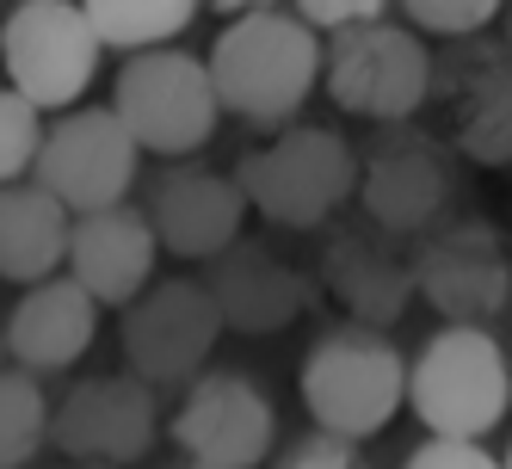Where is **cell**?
Returning <instances> with one entry per match:
<instances>
[{"mask_svg":"<svg viewBox=\"0 0 512 469\" xmlns=\"http://www.w3.org/2000/svg\"><path fill=\"white\" fill-rule=\"evenodd\" d=\"M432 44L401 19L383 13L358 31H340L327 38V68H321V93L340 105L346 118L364 124H414L432 105Z\"/></svg>","mask_w":512,"mask_h":469,"instance_id":"cell-6","label":"cell"},{"mask_svg":"<svg viewBox=\"0 0 512 469\" xmlns=\"http://www.w3.org/2000/svg\"><path fill=\"white\" fill-rule=\"evenodd\" d=\"M408 408L432 439L482 445L512 408V352L488 328H438L408 365Z\"/></svg>","mask_w":512,"mask_h":469,"instance_id":"cell-5","label":"cell"},{"mask_svg":"<svg viewBox=\"0 0 512 469\" xmlns=\"http://www.w3.org/2000/svg\"><path fill=\"white\" fill-rule=\"evenodd\" d=\"M247 192L241 179L210 167V161H167L142 179V216L173 260H223L229 247L247 235Z\"/></svg>","mask_w":512,"mask_h":469,"instance_id":"cell-15","label":"cell"},{"mask_svg":"<svg viewBox=\"0 0 512 469\" xmlns=\"http://www.w3.org/2000/svg\"><path fill=\"white\" fill-rule=\"evenodd\" d=\"M303 25L315 31V38H340V31H358V25H371L395 7H383V0H303Z\"/></svg>","mask_w":512,"mask_h":469,"instance_id":"cell-26","label":"cell"},{"mask_svg":"<svg viewBox=\"0 0 512 469\" xmlns=\"http://www.w3.org/2000/svg\"><path fill=\"white\" fill-rule=\"evenodd\" d=\"M463 198V161L438 130L426 124H389L358 142V216L377 229L420 241Z\"/></svg>","mask_w":512,"mask_h":469,"instance_id":"cell-4","label":"cell"},{"mask_svg":"<svg viewBox=\"0 0 512 469\" xmlns=\"http://www.w3.org/2000/svg\"><path fill=\"white\" fill-rule=\"evenodd\" d=\"M272 469H371V463H364L358 445L334 439V432H303V439L290 445Z\"/></svg>","mask_w":512,"mask_h":469,"instance_id":"cell-25","label":"cell"},{"mask_svg":"<svg viewBox=\"0 0 512 469\" xmlns=\"http://www.w3.org/2000/svg\"><path fill=\"white\" fill-rule=\"evenodd\" d=\"M0 358H7V321H0Z\"/></svg>","mask_w":512,"mask_h":469,"instance_id":"cell-29","label":"cell"},{"mask_svg":"<svg viewBox=\"0 0 512 469\" xmlns=\"http://www.w3.org/2000/svg\"><path fill=\"white\" fill-rule=\"evenodd\" d=\"M204 291H210L216 315H223V328L229 334H247V340L284 334L303 309L327 303L315 291V278L290 260V254H278L266 235H241L223 260H210L204 266Z\"/></svg>","mask_w":512,"mask_h":469,"instance_id":"cell-17","label":"cell"},{"mask_svg":"<svg viewBox=\"0 0 512 469\" xmlns=\"http://www.w3.org/2000/svg\"><path fill=\"white\" fill-rule=\"evenodd\" d=\"M506 50H512V7H506Z\"/></svg>","mask_w":512,"mask_h":469,"instance_id":"cell-30","label":"cell"},{"mask_svg":"<svg viewBox=\"0 0 512 469\" xmlns=\"http://www.w3.org/2000/svg\"><path fill=\"white\" fill-rule=\"evenodd\" d=\"M229 25L210 38V81L223 99V118L253 130H290L309 93L321 87L327 38L303 25L297 7H223Z\"/></svg>","mask_w":512,"mask_h":469,"instance_id":"cell-1","label":"cell"},{"mask_svg":"<svg viewBox=\"0 0 512 469\" xmlns=\"http://www.w3.org/2000/svg\"><path fill=\"white\" fill-rule=\"evenodd\" d=\"M99 31L87 19V7L75 0H25L0 19V68H7V87L38 105V112H81V99L99 75Z\"/></svg>","mask_w":512,"mask_h":469,"instance_id":"cell-9","label":"cell"},{"mask_svg":"<svg viewBox=\"0 0 512 469\" xmlns=\"http://www.w3.org/2000/svg\"><path fill=\"white\" fill-rule=\"evenodd\" d=\"M167 432L186 463L260 469L278 445V402L253 371H204L167 414Z\"/></svg>","mask_w":512,"mask_h":469,"instance_id":"cell-13","label":"cell"},{"mask_svg":"<svg viewBox=\"0 0 512 469\" xmlns=\"http://www.w3.org/2000/svg\"><path fill=\"white\" fill-rule=\"evenodd\" d=\"M155 260L161 241L149 229L142 204H118V210H93L75 216V241H68V278L87 284V297L99 309H130L136 297H149L155 284Z\"/></svg>","mask_w":512,"mask_h":469,"instance_id":"cell-18","label":"cell"},{"mask_svg":"<svg viewBox=\"0 0 512 469\" xmlns=\"http://www.w3.org/2000/svg\"><path fill=\"white\" fill-rule=\"evenodd\" d=\"M432 130L475 167H512V50L463 38L432 56Z\"/></svg>","mask_w":512,"mask_h":469,"instance_id":"cell-10","label":"cell"},{"mask_svg":"<svg viewBox=\"0 0 512 469\" xmlns=\"http://www.w3.org/2000/svg\"><path fill=\"white\" fill-rule=\"evenodd\" d=\"M223 315H216L204 278H161L149 284V297H136L118 321V352L130 377L149 389H192L210 365L216 340H223Z\"/></svg>","mask_w":512,"mask_h":469,"instance_id":"cell-11","label":"cell"},{"mask_svg":"<svg viewBox=\"0 0 512 469\" xmlns=\"http://www.w3.org/2000/svg\"><path fill=\"white\" fill-rule=\"evenodd\" d=\"M155 439H161V395L130 371L68 383L50 420V445L68 463H93V469H130L155 451Z\"/></svg>","mask_w":512,"mask_h":469,"instance_id":"cell-16","label":"cell"},{"mask_svg":"<svg viewBox=\"0 0 512 469\" xmlns=\"http://www.w3.org/2000/svg\"><path fill=\"white\" fill-rule=\"evenodd\" d=\"M50 395L38 377L25 371H0V469H31L38 451L50 445Z\"/></svg>","mask_w":512,"mask_h":469,"instance_id":"cell-22","label":"cell"},{"mask_svg":"<svg viewBox=\"0 0 512 469\" xmlns=\"http://www.w3.org/2000/svg\"><path fill=\"white\" fill-rule=\"evenodd\" d=\"M112 112L136 136L142 155L167 161H198L210 136L223 130V99H216L210 62L192 50H155L130 56L112 81Z\"/></svg>","mask_w":512,"mask_h":469,"instance_id":"cell-7","label":"cell"},{"mask_svg":"<svg viewBox=\"0 0 512 469\" xmlns=\"http://www.w3.org/2000/svg\"><path fill=\"white\" fill-rule=\"evenodd\" d=\"M62 469H93V463H62Z\"/></svg>","mask_w":512,"mask_h":469,"instance_id":"cell-31","label":"cell"},{"mask_svg":"<svg viewBox=\"0 0 512 469\" xmlns=\"http://www.w3.org/2000/svg\"><path fill=\"white\" fill-rule=\"evenodd\" d=\"M401 19H408L420 38L432 31V38H445V44H463V38H488V25L506 19V7H494V0H408Z\"/></svg>","mask_w":512,"mask_h":469,"instance_id":"cell-24","label":"cell"},{"mask_svg":"<svg viewBox=\"0 0 512 469\" xmlns=\"http://www.w3.org/2000/svg\"><path fill=\"white\" fill-rule=\"evenodd\" d=\"M401 469H506V463L488 445H469V439H420Z\"/></svg>","mask_w":512,"mask_h":469,"instance_id":"cell-27","label":"cell"},{"mask_svg":"<svg viewBox=\"0 0 512 469\" xmlns=\"http://www.w3.org/2000/svg\"><path fill=\"white\" fill-rule=\"evenodd\" d=\"M173 469H210V463H186V457H179V463H173Z\"/></svg>","mask_w":512,"mask_h":469,"instance_id":"cell-28","label":"cell"},{"mask_svg":"<svg viewBox=\"0 0 512 469\" xmlns=\"http://www.w3.org/2000/svg\"><path fill=\"white\" fill-rule=\"evenodd\" d=\"M408 365L401 346L383 328H358V321H327L303 352V408L315 432H334L346 445H364L408 408Z\"/></svg>","mask_w":512,"mask_h":469,"instance_id":"cell-2","label":"cell"},{"mask_svg":"<svg viewBox=\"0 0 512 469\" xmlns=\"http://www.w3.org/2000/svg\"><path fill=\"white\" fill-rule=\"evenodd\" d=\"M235 179L272 229H334L358 198V149L334 124H290L241 149Z\"/></svg>","mask_w":512,"mask_h":469,"instance_id":"cell-3","label":"cell"},{"mask_svg":"<svg viewBox=\"0 0 512 469\" xmlns=\"http://www.w3.org/2000/svg\"><path fill=\"white\" fill-rule=\"evenodd\" d=\"M414 284L445 328H488L512 309V241L494 216L457 210L414 241Z\"/></svg>","mask_w":512,"mask_h":469,"instance_id":"cell-8","label":"cell"},{"mask_svg":"<svg viewBox=\"0 0 512 469\" xmlns=\"http://www.w3.org/2000/svg\"><path fill=\"white\" fill-rule=\"evenodd\" d=\"M136 167H142V149L124 130V118L112 105H81V112L50 124L31 179H38L50 198H62L75 216H93V210L130 204V192L142 186Z\"/></svg>","mask_w":512,"mask_h":469,"instance_id":"cell-14","label":"cell"},{"mask_svg":"<svg viewBox=\"0 0 512 469\" xmlns=\"http://www.w3.org/2000/svg\"><path fill=\"white\" fill-rule=\"evenodd\" d=\"M44 136H50V124H44L38 105H25L13 87H0V192L25 186V179L38 173Z\"/></svg>","mask_w":512,"mask_h":469,"instance_id":"cell-23","label":"cell"},{"mask_svg":"<svg viewBox=\"0 0 512 469\" xmlns=\"http://www.w3.org/2000/svg\"><path fill=\"white\" fill-rule=\"evenodd\" d=\"M93 334H99V303L87 297V284H75L62 272V278L38 284V291H25L13 303L7 358L25 377H56V371H75L93 352Z\"/></svg>","mask_w":512,"mask_h":469,"instance_id":"cell-19","label":"cell"},{"mask_svg":"<svg viewBox=\"0 0 512 469\" xmlns=\"http://www.w3.org/2000/svg\"><path fill=\"white\" fill-rule=\"evenodd\" d=\"M68 241H75V210L50 198L38 179L0 192V278L7 284L38 291V284L62 278Z\"/></svg>","mask_w":512,"mask_h":469,"instance_id":"cell-20","label":"cell"},{"mask_svg":"<svg viewBox=\"0 0 512 469\" xmlns=\"http://www.w3.org/2000/svg\"><path fill=\"white\" fill-rule=\"evenodd\" d=\"M315 291L340 303L358 328H395L414 309V241L377 229L371 216H340L315 247Z\"/></svg>","mask_w":512,"mask_h":469,"instance_id":"cell-12","label":"cell"},{"mask_svg":"<svg viewBox=\"0 0 512 469\" xmlns=\"http://www.w3.org/2000/svg\"><path fill=\"white\" fill-rule=\"evenodd\" d=\"M500 463H506V469H512V445H506V457H500Z\"/></svg>","mask_w":512,"mask_h":469,"instance_id":"cell-32","label":"cell"},{"mask_svg":"<svg viewBox=\"0 0 512 469\" xmlns=\"http://www.w3.org/2000/svg\"><path fill=\"white\" fill-rule=\"evenodd\" d=\"M87 19L99 31V44L130 62V56L179 50V38L192 31L198 7L192 0H87Z\"/></svg>","mask_w":512,"mask_h":469,"instance_id":"cell-21","label":"cell"}]
</instances>
